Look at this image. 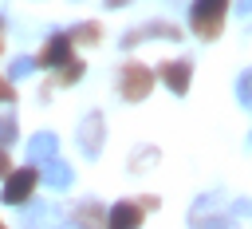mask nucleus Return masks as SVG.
<instances>
[{
  "mask_svg": "<svg viewBox=\"0 0 252 229\" xmlns=\"http://www.w3.org/2000/svg\"><path fill=\"white\" fill-rule=\"evenodd\" d=\"M224 8H228V0H197L189 8V28L201 39H217L224 28Z\"/></svg>",
  "mask_w": 252,
  "mask_h": 229,
  "instance_id": "1",
  "label": "nucleus"
},
{
  "mask_svg": "<svg viewBox=\"0 0 252 229\" xmlns=\"http://www.w3.org/2000/svg\"><path fill=\"white\" fill-rule=\"evenodd\" d=\"M150 87H154V71H150V67L126 63V67L118 71V95H122L126 103H142V99L150 95Z\"/></svg>",
  "mask_w": 252,
  "mask_h": 229,
  "instance_id": "2",
  "label": "nucleus"
},
{
  "mask_svg": "<svg viewBox=\"0 0 252 229\" xmlns=\"http://www.w3.org/2000/svg\"><path fill=\"white\" fill-rule=\"evenodd\" d=\"M35 182H39V170L35 166H20L4 178V201L8 205H24L32 193H35Z\"/></svg>",
  "mask_w": 252,
  "mask_h": 229,
  "instance_id": "3",
  "label": "nucleus"
},
{
  "mask_svg": "<svg viewBox=\"0 0 252 229\" xmlns=\"http://www.w3.org/2000/svg\"><path fill=\"white\" fill-rule=\"evenodd\" d=\"M35 63H39V67H51V71H59L63 63H71V36H67V32L51 36V39L43 43V51L35 55Z\"/></svg>",
  "mask_w": 252,
  "mask_h": 229,
  "instance_id": "4",
  "label": "nucleus"
},
{
  "mask_svg": "<svg viewBox=\"0 0 252 229\" xmlns=\"http://www.w3.org/2000/svg\"><path fill=\"white\" fill-rule=\"evenodd\" d=\"M142 205L138 201H118L110 213H106V229H138L142 225Z\"/></svg>",
  "mask_w": 252,
  "mask_h": 229,
  "instance_id": "5",
  "label": "nucleus"
},
{
  "mask_svg": "<svg viewBox=\"0 0 252 229\" xmlns=\"http://www.w3.org/2000/svg\"><path fill=\"white\" fill-rule=\"evenodd\" d=\"M189 75H193V67L185 63V59H173V63H161V83L173 91V95H185L189 91Z\"/></svg>",
  "mask_w": 252,
  "mask_h": 229,
  "instance_id": "6",
  "label": "nucleus"
},
{
  "mask_svg": "<svg viewBox=\"0 0 252 229\" xmlns=\"http://www.w3.org/2000/svg\"><path fill=\"white\" fill-rule=\"evenodd\" d=\"M102 221H106V213H102V205H94V201H87V205L75 209V229H98Z\"/></svg>",
  "mask_w": 252,
  "mask_h": 229,
  "instance_id": "7",
  "label": "nucleus"
},
{
  "mask_svg": "<svg viewBox=\"0 0 252 229\" xmlns=\"http://www.w3.org/2000/svg\"><path fill=\"white\" fill-rule=\"evenodd\" d=\"M98 142H102V118H98V114H91V118H87V126H83V150H87V154H94V150H98Z\"/></svg>",
  "mask_w": 252,
  "mask_h": 229,
  "instance_id": "8",
  "label": "nucleus"
},
{
  "mask_svg": "<svg viewBox=\"0 0 252 229\" xmlns=\"http://www.w3.org/2000/svg\"><path fill=\"white\" fill-rule=\"evenodd\" d=\"M43 178H47V186H51V190H67V186H71V170H67L63 162H55V158L47 162Z\"/></svg>",
  "mask_w": 252,
  "mask_h": 229,
  "instance_id": "9",
  "label": "nucleus"
},
{
  "mask_svg": "<svg viewBox=\"0 0 252 229\" xmlns=\"http://www.w3.org/2000/svg\"><path fill=\"white\" fill-rule=\"evenodd\" d=\"M79 75H83V63H79V59H71V63H63V67H59L55 83H59V87H71V83H79Z\"/></svg>",
  "mask_w": 252,
  "mask_h": 229,
  "instance_id": "10",
  "label": "nucleus"
},
{
  "mask_svg": "<svg viewBox=\"0 0 252 229\" xmlns=\"http://www.w3.org/2000/svg\"><path fill=\"white\" fill-rule=\"evenodd\" d=\"M67 36H71V43H75V39H83V43H94V39L102 36V28H98V24H79V28H75V32H67Z\"/></svg>",
  "mask_w": 252,
  "mask_h": 229,
  "instance_id": "11",
  "label": "nucleus"
},
{
  "mask_svg": "<svg viewBox=\"0 0 252 229\" xmlns=\"http://www.w3.org/2000/svg\"><path fill=\"white\" fill-rule=\"evenodd\" d=\"M43 154H55V134H43L32 142V158H43Z\"/></svg>",
  "mask_w": 252,
  "mask_h": 229,
  "instance_id": "12",
  "label": "nucleus"
},
{
  "mask_svg": "<svg viewBox=\"0 0 252 229\" xmlns=\"http://www.w3.org/2000/svg\"><path fill=\"white\" fill-rule=\"evenodd\" d=\"M12 138H16V122H12V114H4V118H0V146L12 142Z\"/></svg>",
  "mask_w": 252,
  "mask_h": 229,
  "instance_id": "13",
  "label": "nucleus"
},
{
  "mask_svg": "<svg viewBox=\"0 0 252 229\" xmlns=\"http://www.w3.org/2000/svg\"><path fill=\"white\" fill-rule=\"evenodd\" d=\"M12 99H16V87H12V79L0 75V103H12Z\"/></svg>",
  "mask_w": 252,
  "mask_h": 229,
  "instance_id": "14",
  "label": "nucleus"
},
{
  "mask_svg": "<svg viewBox=\"0 0 252 229\" xmlns=\"http://www.w3.org/2000/svg\"><path fill=\"white\" fill-rule=\"evenodd\" d=\"M197 229H228L224 217H209V221H197Z\"/></svg>",
  "mask_w": 252,
  "mask_h": 229,
  "instance_id": "15",
  "label": "nucleus"
},
{
  "mask_svg": "<svg viewBox=\"0 0 252 229\" xmlns=\"http://www.w3.org/2000/svg\"><path fill=\"white\" fill-rule=\"evenodd\" d=\"M32 63H35V59H16V63H12V71H16V75H28V71H32Z\"/></svg>",
  "mask_w": 252,
  "mask_h": 229,
  "instance_id": "16",
  "label": "nucleus"
},
{
  "mask_svg": "<svg viewBox=\"0 0 252 229\" xmlns=\"http://www.w3.org/2000/svg\"><path fill=\"white\" fill-rule=\"evenodd\" d=\"M0 174H4V178L12 174V162H8V154H4V146H0Z\"/></svg>",
  "mask_w": 252,
  "mask_h": 229,
  "instance_id": "17",
  "label": "nucleus"
},
{
  "mask_svg": "<svg viewBox=\"0 0 252 229\" xmlns=\"http://www.w3.org/2000/svg\"><path fill=\"white\" fill-rule=\"evenodd\" d=\"M240 12H252V0H240Z\"/></svg>",
  "mask_w": 252,
  "mask_h": 229,
  "instance_id": "18",
  "label": "nucleus"
},
{
  "mask_svg": "<svg viewBox=\"0 0 252 229\" xmlns=\"http://www.w3.org/2000/svg\"><path fill=\"white\" fill-rule=\"evenodd\" d=\"M122 4H126V0H106V8H122Z\"/></svg>",
  "mask_w": 252,
  "mask_h": 229,
  "instance_id": "19",
  "label": "nucleus"
},
{
  "mask_svg": "<svg viewBox=\"0 0 252 229\" xmlns=\"http://www.w3.org/2000/svg\"><path fill=\"white\" fill-rule=\"evenodd\" d=\"M0 51H4V28H0Z\"/></svg>",
  "mask_w": 252,
  "mask_h": 229,
  "instance_id": "20",
  "label": "nucleus"
},
{
  "mask_svg": "<svg viewBox=\"0 0 252 229\" xmlns=\"http://www.w3.org/2000/svg\"><path fill=\"white\" fill-rule=\"evenodd\" d=\"M0 229H4V221H0Z\"/></svg>",
  "mask_w": 252,
  "mask_h": 229,
  "instance_id": "21",
  "label": "nucleus"
}]
</instances>
